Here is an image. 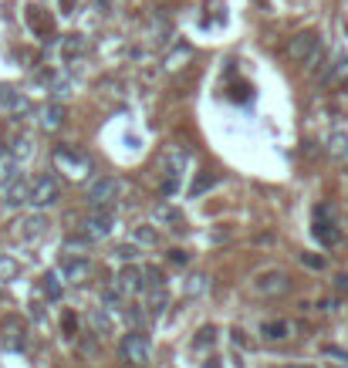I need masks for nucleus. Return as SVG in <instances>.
<instances>
[{
    "instance_id": "nucleus-1",
    "label": "nucleus",
    "mask_w": 348,
    "mask_h": 368,
    "mask_svg": "<svg viewBox=\"0 0 348 368\" xmlns=\"http://www.w3.org/2000/svg\"><path fill=\"white\" fill-rule=\"evenodd\" d=\"M54 165H58L68 179H75V183L91 176V159H88L85 152H78L75 146H58V149H54Z\"/></svg>"
},
{
    "instance_id": "nucleus-2",
    "label": "nucleus",
    "mask_w": 348,
    "mask_h": 368,
    "mask_svg": "<svg viewBox=\"0 0 348 368\" xmlns=\"http://www.w3.org/2000/svg\"><path fill=\"white\" fill-rule=\"evenodd\" d=\"M122 358H125L129 365L146 368L149 362H153V345H149V338L139 334V331L125 334V338H122Z\"/></svg>"
},
{
    "instance_id": "nucleus-3",
    "label": "nucleus",
    "mask_w": 348,
    "mask_h": 368,
    "mask_svg": "<svg viewBox=\"0 0 348 368\" xmlns=\"http://www.w3.org/2000/svg\"><path fill=\"white\" fill-rule=\"evenodd\" d=\"M58 196H61L58 179H54V176H41V179L31 183V196H28V203L34 206V209H44V206L58 203Z\"/></svg>"
},
{
    "instance_id": "nucleus-4",
    "label": "nucleus",
    "mask_w": 348,
    "mask_h": 368,
    "mask_svg": "<svg viewBox=\"0 0 348 368\" xmlns=\"http://www.w3.org/2000/svg\"><path fill=\"white\" fill-rule=\"evenodd\" d=\"M118 193H122V183H118V179H112V176H105V179L91 183V189H88V203L95 206V209L112 206L118 200Z\"/></svg>"
},
{
    "instance_id": "nucleus-5",
    "label": "nucleus",
    "mask_w": 348,
    "mask_h": 368,
    "mask_svg": "<svg viewBox=\"0 0 348 368\" xmlns=\"http://www.w3.org/2000/svg\"><path fill=\"white\" fill-rule=\"evenodd\" d=\"M44 230H47V220L41 216V213H31V216H24L21 223H17V240H24V244H34L44 237Z\"/></svg>"
},
{
    "instance_id": "nucleus-6",
    "label": "nucleus",
    "mask_w": 348,
    "mask_h": 368,
    "mask_svg": "<svg viewBox=\"0 0 348 368\" xmlns=\"http://www.w3.org/2000/svg\"><path fill=\"white\" fill-rule=\"evenodd\" d=\"M318 47H321L318 34H314V31H305V34H298V38L291 41V47H287V58H291V61H308Z\"/></svg>"
},
{
    "instance_id": "nucleus-7",
    "label": "nucleus",
    "mask_w": 348,
    "mask_h": 368,
    "mask_svg": "<svg viewBox=\"0 0 348 368\" xmlns=\"http://www.w3.org/2000/svg\"><path fill=\"white\" fill-rule=\"evenodd\" d=\"M146 287V277H142V271L135 267V264H129V267H122L116 277V290L118 294H139Z\"/></svg>"
},
{
    "instance_id": "nucleus-8",
    "label": "nucleus",
    "mask_w": 348,
    "mask_h": 368,
    "mask_svg": "<svg viewBox=\"0 0 348 368\" xmlns=\"http://www.w3.org/2000/svg\"><path fill=\"white\" fill-rule=\"evenodd\" d=\"M257 294H264V297H274V294H284L287 290V274L284 271H268V274H261L257 277Z\"/></svg>"
},
{
    "instance_id": "nucleus-9",
    "label": "nucleus",
    "mask_w": 348,
    "mask_h": 368,
    "mask_svg": "<svg viewBox=\"0 0 348 368\" xmlns=\"http://www.w3.org/2000/svg\"><path fill=\"white\" fill-rule=\"evenodd\" d=\"M0 341H3V348H7V352H21V348H24V341H28V338H24V325H21L17 318H7V321H3V334H0Z\"/></svg>"
},
{
    "instance_id": "nucleus-10",
    "label": "nucleus",
    "mask_w": 348,
    "mask_h": 368,
    "mask_svg": "<svg viewBox=\"0 0 348 368\" xmlns=\"http://www.w3.org/2000/svg\"><path fill=\"white\" fill-rule=\"evenodd\" d=\"M109 233H112V216L109 213H95V216L85 220V237L88 240H105Z\"/></svg>"
},
{
    "instance_id": "nucleus-11",
    "label": "nucleus",
    "mask_w": 348,
    "mask_h": 368,
    "mask_svg": "<svg viewBox=\"0 0 348 368\" xmlns=\"http://www.w3.org/2000/svg\"><path fill=\"white\" fill-rule=\"evenodd\" d=\"M162 165H166L169 179H180V176L186 172V165H190V152H186V149H166Z\"/></svg>"
},
{
    "instance_id": "nucleus-12",
    "label": "nucleus",
    "mask_w": 348,
    "mask_h": 368,
    "mask_svg": "<svg viewBox=\"0 0 348 368\" xmlns=\"http://www.w3.org/2000/svg\"><path fill=\"white\" fill-rule=\"evenodd\" d=\"M311 237H314V240H318L321 246L342 244V230H335V223H331V220H314V227H311Z\"/></svg>"
},
{
    "instance_id": "nucleus-13",
    "label": "nucleus",
    "mask_w": 348,
    "mask_h": 368,
    "mask_svg": "<svg viewBox=\"0 0 348 368\" xmlns=\"http://www.w3.org/2000/svg\"><path fill=\"white\" fill-rule=\"evenodd\" d=\"M28 196H31V183L28 179H10L7 183V189H3V203L7 206H21V203H28Z\"/></svg>"
},
{
    "instance_id": "nucleus-14",
    "label": "nucleus",
    "mask_w": 348,
    "mask_h": 368,
    "mask_svg": "<svg viewBox=\"0 0 348 368\" xmlns=\"http://www.w3.org/2000/svg\"><path fill=\"white\" fill-rule=\"evenodd\" d=\"M41 128H44V132H54V128H61V125H65V105H58V102H54V105H44V108H41Z\"/></svg>"
},
{
    "instance_id": "nucleus-15",
    "label": "nucleus",
    "mask_w": 348,
    "mask_h": 368,
    "mask_svg": "<svg viewBox=\"0 0 348 368\" xmlns=\"http://www.w3.org/2000/svg\"><path fill=\"white\" fill-rule=\"evenodd\" d=\"M65 277H68V281H75V284H81V281H88V277H91V264H88L85 257H75V260H65Z\"/></svg>"
},
{
    "instance_id": "nucleus-16",
    "label": "nucleus",
    "mask_w": 348,
    "mask_h": 368,
    "mask_svg": "<svg viewBox=\"0 0 348 368\" xmlns=\"http://www.w3.org/2000/svg\"><path fill=\"white\" fill-rule=\"evenodd\" d=\"M85 51H88V41H85L81 34H68V38L61 41V58H65V61H75Z\"/></svg>"
},
{
    "instance_id": "nucleus-17",
    "label": "nucleus",
    "mask_w": 348,
    "mask_h": 368,
    "mask_svg": "<svg viewBox=\"0 0 348 368\" xmlns=\"http://www.w3.org/2000/svg\"><path fill=\"white\" fill-rule=\"evenodd\" d=\"M261 334H264V341H284L291 334V325L287 321H268V325H261Z\"/></svg>"
},
{
    "instance_id": "nucleus-18",
    "label": "nucleus",
    "mask_w": 348,
    "mask_h": 368,
    "mask_svg": "<svg viewBox=\"0 0 348 368\" xmlns=\"http://www.w3.org/2000/svg\"><path fill=\"white\" fill-rule=\"evenodd\" d=\"M166 304H169V294H166V287L155 284L153 294H149V304H146V308H149V314H153V318H159V314L166 311Z\"/></svg>"
},
{
    "instance_id": "nucleus-19",
    "label": "nucleus",
    "mask_w": 348,
    "mask_h": 368,
    "mask_svg": "<svg viewBox=\"0 0 348 368\" xmlns=\"http://www.w3.org/2000/svg\"><path fill=\"white\" fill-rule=\"evenodd\" d=\"M14 176H17V159H14V152H0V186H7Z\"/></svg>"
},
{
    "instance_id": "nucleus-20",
    "label": "nucleus",
    "mask_w": 348,
    "mask_h": 368,
    "mask_svg": "<svg viewBox=\"0 0 348 368\" xmlns=\"http://www.w3.org/2000/svg\"><path fill=\"white\" fill-rule=\"evenodd\" d=\"M28 24L38 31L41 38H47L51 34V21H44V14H41V7H28Z\"/></svg>"
},
{
    "instance_id": "nucleus-21",
    "label": "nucleus",
    "mask_w": 348,
    "mask_h": 368,
    "mask_svg": "<svg viewBox=\"0 0 348 368\" xmlns=\"http://www.w3.org/2000/svg\"><path fill=\"white\" fill-rule=\"evenodd\" d=\"M213 183H217V176H213V172H199V176H196V183L193 186H190V196H203V193H206V189H213Z\"/></svg>"
},
{
    "instance_id": "nucleus-22",
    "label": "nucleus",
    "mask_w": 348,
    "mask_h": 368,
    "mask_svg": "<svg viewBox=\"0 0 348 368\" xmlns=\"http://www.w3.org/2000/svg\"><path fill=\"white\" fill-rule=\"evenodd\" d=\"M41 287H44L47 301H61V281H58V274H44V277H41Z\"/></svg>"
},
{
    "instance_id": "nucleus-23",
    "label": "nucleus",
    "mask_w": 348,
    "mask_h": 368,
    "mask_svg": "<svg viewBox=\"0 0 348 368\" xmlns=\"http://www.w3.org/2000/svg\"><path fill=\"white\" fill-rule=\"evenodd\" d=\"M91 327H95V334H112V318L105 314V308L91 311Z\"/></svg>"
},
{
    "instance_id": "nucleus-24",
    "label": "nucleus",
    "mask_w": 348,
    "mask_h": 368,
    "mask_svg": "<svg viewBox=\"0 0 348 368\" xmlns=\"http://www.w3.org/2000/svg\"><path fill=\"white\" fill-rule=\"evenodd\" d=\"M153 216L159 220V223H180V213L173 209V206H166V203H159L153 209Z\"/></svg>"
},
{
    "instance_id": "nucleus-25",
    "label": "nucleus",
    "mask_w": 348,
    "mask_h": 368,
    "mask_svg": "<svg viewBox=\"0 0 348 368\" xmlns=\"http://www.w3.org/2000/svg\"><path fill=\"white\" fill-rule=\"evenodd\" d=\"M217 341V327L210 325V327H199V334H196V348H206V345H213Z\"/></svg>"
},
{
    "instance_id": "nucleus-26",
    "label": "nucleus",
    "mask_w": 348,
    "mask_h": 368,
    "mask_svg": "<svg viewBox=\"0 0 348 368\" xmlns=\"http://www.w3.org/2000/svg\"><path fill=\"white\" fill-rule=\"evenodd\" d=\"M10 152H14V159H28V156H31V139H28V135H21V139L14 142V149H10Z\"/></svg>"
},
{
    "instance_id": "nucleus-27",
    "label": "nucleus",
    "mask_w": 348,
    "mask_h": 368,
    "mask_svg": "<svg viewBox=\"0 0 348 368\" xmlns=\"http://www.w3.org/2000/svg\"><path fill=\"white\" fill-rule=\"evenodd\" d=\"M17 274V260H10V257H0V281H10Z\"/></svg>"
},
{
    "instance_id": "nucleus-28",
    "label": "nucleus",
    "mask_w": 348,
    "mask_h": 368,
    "mask_svg": "<svg viewBox=\"0 0 348 368\" xmlns=\"http://www.w3.org/2000/svg\"><path fill=\"white\" fill-rule=\"evenodd\" d=\"M331 156H348V135H331Z\"/></svg>"
},
{
    "instance_id": "nucleus-29",
    "label": "nucleus",
    "mask_w": 348,
    "mask_h": 368,
    "mask_svg": "<svg viewBox=\"0 0 348 368\" xmlns=\"http://www.w3.org/2000/svg\"><path fill=\"white\" fill-rule=\"evenodd\" d=\"M135 240H139V244H155L159 237H155L153 227H135Z\"/></svg>"
},
{
    "instance_id": "nucleus-30",
    "label": "nucleus",
    "mask_w": 348,
    "mask_h": 368,
    "mask_svg": "<svg viewBox=\"0 0 348 368\" xmlns=\"http://www.w3.org/2000/svg\"><path fill=\"white\" fill-rule=\"evenodd\" d=\"M301 264L311 271H325V257H314V253H301Z\"/></svg>"
},
{
    "instance_id": "nucleus-31",
    "label": "nucleus",
    "mask_w": 348,
    "mask_h": 368,
    "mask_svg": "<svg viewBox=\"0 0 348 368\" xmlns=\"http://www.w3.org/2000/svg\"><path fill=\"white\" fill-rule=\"evenodd\" d=\"M230 98H233V102H237V98H240V102H250V84H240V88L233 84V88H230Z\"/></svg>"
},
{
    "instance_id": "nucleus-32",
    "label": "nucleus",
    "mask_w": 348,
    "mask_h": 368,
    "mask_svg": "<svg viewBox=\"0 0 348 368\" xmlns=\"http://www.w3.org/2000/svg\"><path fill=\"white\" fill-rule=\"evenodd\" d=\"M169 264H183V267H186V264H190V253H186V250H169Z\"/></svg>"
},
{
    "instance_id": "nucleus-33",
    "label": "nucleus",
    "mask_w": 348,
    "mask_h": 368,
    "mask_svg": "<svg viewBox=\"0 0 348 368\" xmlns=\"http://www.w3.org/2000/svg\"><path fill=\"white\" fill-rule=\"evenodd\" d=\"M116 257L118 260H132V257H135V246H125V244L116 246Z\"/></svg>"
},
{
    "instance_id": "nucleus-34",
    "label": "nucleus",
    "mask_w": 348,
    "mask_h": 368,
    "mask_svg": "<svg viewBox=\"0 0 348 368\" xmlns=\"http://www.w3.org/2000/svg\"><path fill=\"white\" fill-rule=\"evenodd\" d=\"M65 331H68V334H75V331H78V318H75V314H65Z\"/></svg>"
},
{
    "instance_id": "nucleus-35",
    "label": "nucleus",
    "mask_w": 348,
    "mask_h": 368,
    "mask_svg": "<svg viewBox=\"0 0 348 368\" xmlns=\"http://www.w3.org/2000/svg\"><path fill=\"white\" fill-rule=\"evenodd\" d=\"M335 287H338L342 294H348V274H338V277H335Z\"/></svg>"
},
{
    "instance_id": "nucleus-36",
    "label": "nucleus",
    "mask_w": 348,
    "mask_h": 368,
    "mask_svg": "<svg viewBox=\"0 0 348 368\" xmlns=\"http://www.w3.org/2000/svg\"><path fill=\"white\" fill-rule=\"evenodd\" d=\"M203 368H220V362H206V365Z\"/></svg>"
},
{
    "instance_id": "nucleus-37",
    "label": "nucleus",
    "mask_w": 348,
    "mask_h": 368,
    "mask_svg": "<svg viewBox=\"0 0 348 368\" xmlns=\"http://www.w3.org/2000/svg\"><path fill=\"white\" fill-rule=\"evenodd\" d=\"M294 368H308V365H294Z\"/></svg>"
}]
</instances>
